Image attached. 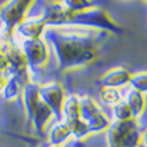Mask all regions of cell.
<instances>
[{"label":"cell","instance_id":"12","mask_svg":"<svg viewBox=\"0 0 147 147\" xmlns=\"http://www.w3.org/2000/svg\"><path fill=\"white\" fill-rule=\"evenodd\" d=\"M122 100L127 103V106L129 107L135 120H138L143 114L144 107H146V98H144V95L142 92L131 88L128 91V94L122 98Z\"/></svg>","mask_w":147,"mask_h":147},{"label":"cell","instance_id":"8","mask_svg":"<svg viewBox=\"0 0 147 147\" xmlns=\"http://www.w3.org/2000/svg\"><path fill=\"white\" fill-rule=\"evenodd\" d=\"M38 98L51 110L52 115H55L58 121H61L62 120V105L66 98L63 87L55 81L38 84Z\"/></svg>","mask_w":147,"mask_h":147},{"label":"cell","instance_id":"5","mask_svg":"<svg viewBox=\"0 0 147 147\" xmlns=\"http://www.w3.org/2000/svg\"><path fill=\"white\" fill-rule=\"evenodd\" d=\"M13 45L15 48H18L19 52L22 54L26 63V69L30 76L44 70L50 58V51H48L50 47L43 40V37L36 38V40L19 41Z\"/></svg>","mask_w":147,"mask_h":147},{"label":"cell","instance_id":"18","mask_svg":"<svg viewBox=\"0 0 147 147\" xmlns=\"http://www.w3.org/2000/svg\"><path fill=\"white\" fill-rule=\"evenodd\" d=\"M6 81H7V76L0 73V94H1V91L4 88V85H6Z\"/></svg>","mask_w":147,"mask_h":147},{"label":"cell","instance_id":"3","mask_svg":"<svg viewBox=\"0 0 147 147\" xmlns=\"http://www.w3.org/2000/svg\"><path fill=\"white\" fill-rule=\"evenodd\" d=\"M22 98L28 121L38 135H41L48 121L51 120L52 113L38 98V84L34 81L28 83V85L22 91Z\"/></svg>","mask_w":147,"mask_h":147},{"label":"cell","instance_id":"13","mask_svg":"<svg viewBox=\"0 0 147 147\" xmlns=\"http://www.w3.org/2000/svg\"><path fill=\"white\" fill-rule=\"evenodd\" d=\"M71 136L69 127L63 121H58L48 134V143L51 146H62Z\"/></svg>","mask_w":147,"mask_h":147},{"label":"cell","instance_id":"4","mask_svg":"<svg viewBox=\"0 0 147 147\" xmlns=\"http://www.w3.org/2000/svg\"><path fill=\"white\" fill-rule=\"evenodd\" d=\"M107 147H139L143 132L139 128L138 120L113 121L106 129Z\"/></svg>","mask_w":147,"mask_h":147},{"label":"cell","instance_id":"20","mask_svg":"<svg viewBox=\"0 0 147 147\" xmlns=\"http://www.w3.org/2000/svg\"><path fill=\"white\" fill-rule=\"evenodd\" d=\"M50 147H62V146H50Z\"/></svg>","mask_w":147,"mask_h":147},{"label":"cell","instance_id":"10","mask_svg":"<svg viewBox=\"0 0 147 147\" xmlns=\"http://www.w3.org/2000/svg\"><path fill=\"white\" fill-rule=\"evenodd\" d=\"M28 83H30V74L26 67H22L15 73H13L11 76H8L6 85L1 91L4 100L11 102L14 99H17L19 95H22V91L28 85Z\"/></svg>","mask_w":147,"mask_h":147},{"label":"cell","instance_id":"6","mask_svg":"<svg viewBox=\"0 0 147 147\" xmlns=\"http://www.w3.org/2000/svg\"><path fill=\"white\" fill-rule=\"evenodd\" d=\"M36 0H7L0 7V22L1 30L7 38H10L13 30L28 17L32 4Z\"/></svg>","mask_w":147,"mask_h":147},{"label":"cell","instance_id":"17","mask_svg":"<svg viewBox=\"0 0 147 147\" xmlns=\"http://www.w3.org/2000/svg\"><path fill=\"white\" fill-rule=\"evenodd\" d=\"M100 98L106 105L114 106L118 102L122 100V95L120 94V91L115 88H102L100 90Z\"/></svg>","mask_w":147,"mask_h":147},{"label":"cell","instance_id":"15","mask_svg":"<svg viewBox=\"0 0 147 147\" xmlns=\"http://www.w3.org/2000/svg\"><path fill=\"white\" fill-rule=\"evenodd\" d=\"M129 85L132 90H136L142 92L143 95H146L147 92V74L144 71H139V73H135V74H131V78H129Z\"/></svg>","mask_w":147,"mask_h":147},{"label":"cell","instance_id":"1","mask_svg":"<svg viewBox=\"0 0 147 147\" xmlns=\"http://www.w3.org/2000/svg\"><path fill=\"white\" fill-rule=\"evenodd\" d=\"M109 33L84 28H45L43 40L51 47L61 71L80 69L94 62Z\"/></svg>","mask_w":147,"mask_h":147},{"label":"cell","instance_id":"9","mask_svg":"<svg viewBox=\"0 0 147 147\" xmlns=\"http://www.w3.org/2000/svg\"><path fill=\"white\" fill-rule=\"evenodd\" d=\"M44 30L45 25L43 19L40 18V15L38 17H26L21 24L17 25L10 38H13V44H17L19 41H25V40H36L43 36Z\"/></svg>","mask_w":147,"mask_h":147},{"label":"cell","instance_id":"16","mask_svg":"<svg viewBox=\"0 0 147 147\" xmlns=\"http://www.w3.org/2000/svg\"><path fill=\"white\" fill-rule=\"evenodd\" d=\"M113 114H114V121H127V120L134 118L131 110H129V107L124 100H121V102H118L117 105L113 106Z\"/></svg>","mask_w":147,"mask_h":147},{"label":"cell","instance_id":"19","mask_svg":"<svg viewBox=\"0 0 147 147\" xmlns=\"http://www.w3.org/2000/svg\"><path fill=\"white\" fill-rule=\"evenodd\" d=\"M6 38H7V36L4 34V32L1 30V28H0V43H3V41H6Z\"/></svg>","mask_w":147,"mask_h":147},{"label":"cell","instance_id":"2","mask_svg":"<svg viewBox=\"0 0 147 147\" xmlns=\"http://www.w3.org/2000/svg\"><path fill=\"white\" fill-rule=\"evenodd\" d=\"M40 18L43 19L45 28H84L103 30L113 34H120L122 32L121 26L113 21L110 14L98 6L80 13H71L61 4V1H54L44 6Z\"/></svg>","mask_w":147,"mask_h":147},{"label":"cell","instance_id":"11","mask_svg":"<svg viewBox=\"0 0 147 147\" xmlns=\"http://www.w3.org/2000/svg\"><path fill=\"white\" fill-rule=\"evenodd\" d=\"M131 71L125 67H113L107 73H105L100 77V85L102 88H121L129 83L131 78Z\"/></svg>","mask_w":147,"mask_h":147},{"label":"cell","instance_id":"14","mask_svg":"<svg viewBox=\"0 0 147 147\" xmlns=\"http://www.w3.org/2000/svg\"><path fill=\"white\" fill-rule=\"evenodd\" d=\"M61 4L71 13H80L84 10H90L92 7H96L94 0H62Z\"/></svg>","mask_w":147,"mask_h":147},{"label":"cell","instance_id":"7","mask_svg":"<svg viewBox=\"0 0 147 147\" xmlns=\"http://www.w3.org/2000/svg\"><path fill=\"white\" fill-rule=\"evenodd\" d=\"M80 118L87 125L90 134L106 131L110 125V120L105 114V111L88 95L80 96Z\"/></svg>","mask_w":147,"mask_h":147}]
</instances>
